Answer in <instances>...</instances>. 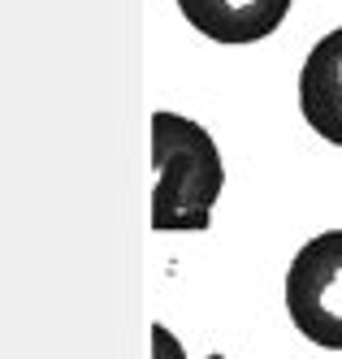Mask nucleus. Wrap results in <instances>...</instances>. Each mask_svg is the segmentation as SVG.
Returning a JSON list of instances; mask_svg holds the SVG:
<instances>
[{"label": "nucleus", "mask_w": 342, "mask_h": 359, "mask_svg": "<svg viewBox=\"0 0 342 359\" xmlns=\"http://www.w3.org/2000/svg\"><path fill=\"white\" fill-rule=\"evenodd\" d=\"M152 229H208L225 187V165L213 135L182 113H152Z\"/></svg>", "instance_id": "nucleus-1"}, {"label": "nucleus", "mask_w": 342, "mask_h": 359, "mask_svg": "<svg viewBox=\"0 0 342 359\" xmlns=\"http://www.w3.org/2000/svg\"><path fill=\"white\" fill-rule=\"evenodd\" d=\"M286 312L308 342L342 351V229L308 238L286 269Z\"/></svg>", "instance_id": "nucleus-2"}, {"label": "nucleus", "mask_w": 342, "mask_h": 359, "mask_svg": "<svg viewBox=\"0 0 342 359\" xmlns=\"http://www.w3.org/2000/svg\"><path fill=\"white\" fill-rule=\"evenodd\" d=\"M299 109L321 139L342 147V27L312 43L299 69Z\"/></svg>", "instance_id": "nucleus-3"}, {"label": "nucleus", "mask_w": 342, "mask_h": 359, "mask_svg": "<svg viewBox=\"0 0 342 359\" xmlns=\"http://www.w3.org/2000/svg\"><path fill=\"white\" fill-rule=\"evenodd\" d=\"M182 18L217 43H256L282 27L291 0H178Z\"/></svg>", "instance_id": "nucleus-4"}, {"label": "nucleus", "mask_w": 342, "mask_h": 359, "mask_svg": "<svg viewBox=\"0 0 342 359\" xmlns=\"http://www.w3.org/2000/svg\"><path fill=\"white\" fill-rule=\"evenodd\" d=\"M152 359H187V351H182V342L173 338V333L156 320L152 325Z\"/></svg>", "instance_id": "nucleus-5"}]
</instances>
